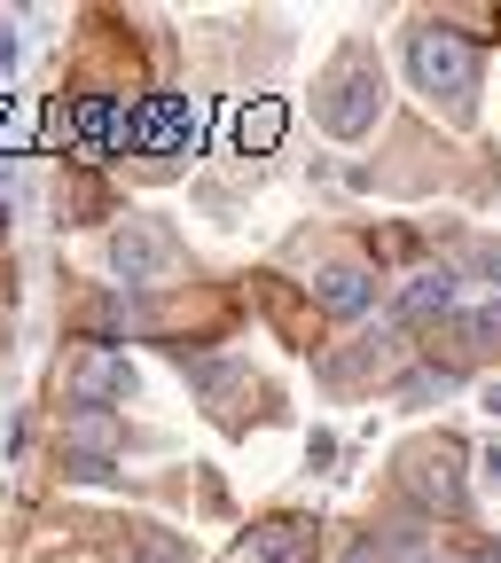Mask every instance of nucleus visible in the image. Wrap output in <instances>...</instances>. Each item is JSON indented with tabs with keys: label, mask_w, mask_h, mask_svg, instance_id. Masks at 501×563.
Instances as JSON below:
<instances>
[{
	"label": "nucleus",
	"mask_w": 501,
	"mask_h": 563,
	"mask_svg": "<svg viewBox=\"0 0 501 563\" xmlns=\"http://www.w3.org/2000/svg\"><path fill=\"white\" fill-rule=\"evenodd\" d=\"M126 258L165 274V266H173V235H165V228H133V235H118V266H126Z\"/></svg>",
	"instance_id": "f03ea898"
},
{
	"label": "nucleus",
	"mask_w": 501,
	"mask_h": 563,
	"mask_svg": "<svg viewBox=\"0 0 501 563\" xmlns=\"http://www.w3.org/2000/svg\"><path fill=\"white\" fill-rule=\"evenodd\" d=\"M322 298H329L337 313H352V306H361V274H329V282H322Z\"/></svg>",
	"instance_id": "20e7f679"
},
{
	"label": "nucleus",
	"mask_w": 501,
	"mask_h": 563,
	"mask_svg": "<svg viewBox=\"0 0 501 563\" xmlns=\"http://www.w3.org/2000/svg\"><path fill=\"white\" fill-rule=\"evenodd\" d=\"M415 79L423 87H470V47L462 40H432V32H415Z\"/></svg>",
	"instance_id": "f257e3e1"
},
{
	"label": "nucleus",
	"mask_w": 501,
	"mask_h": 563,
	"mask_svg": "<svg viewBox=\"0 0 501 563\" xmlns=\"http://www.w3.org/2000/svg\"><path fill=\"white\" fill-rule=\"evenodd\" d=\"M181 133H196V118H188L181 102H157L150 118H141V141H150V150H173Z\"/></svg>",
	"instance_id": "7ed1b4c3"
}]
</instances>
